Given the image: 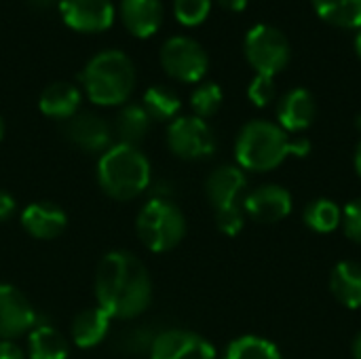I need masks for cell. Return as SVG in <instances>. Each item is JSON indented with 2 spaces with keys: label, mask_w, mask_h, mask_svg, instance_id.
<instances>
[{
  "label": "cell",
  "mask_w": 361,
  "mask_h": 359,
  "mask_svg": "<svg viewBox=\"0 0 361 359\" xmlns=\"http://www.w3.org/2000/svg\"><path fill=\"white\" fill-rule=\"evenodd\" d=\"M95 298L112 320L142 315L152 300V281L142 260L123 250L106 254L95 273Z\"/></svg>",
  "instance_id": "cell-1"
},
{
  "label": "cell",
  "mask_w": 361,
  "mask_h": 359,
  "mask_svg": "<svg viewBox=\"0 0 361 359\" xmlns=\"http://www.w3.org/2000/svg\"><path fill=\"white\" fill-rule=\"evenodd\" d=\"M311 142L307 138L292 140L277 123L250 121L241 127L235 142V157L243 171H273L290 157H307Z\"/></svg>",
  "instance_id": "cell-2"
},
{
  "label": "cell",
  "mask_w": 361,
  "mask_h": 359,
  "mask_svg": "<svg viewBox=\"0 0 361 359\" xmlns=\"http://www.w3.org/2000/svg\"><path fill=\"white\" fill-rule=\"evenodd\" d=\"M150 178V161L137 146L114 144L97 161L99 188L116 201L140 197L148 188Z\"/></svg>",
  "instance_id": "cell-3"
},
{
  "label": "cell",
  "mask_w": 361,
  "mask_h": 359,
  "mask_svg": "<svg viewBox=\"0 0 361 359\" xmlns=\"http://www.w3.org/2000/svg\"><path fill=\"white\" fill-rule=\"evenodd\" d=\"M82 85L93 104H125L135 89V66L131 57L118 49L99 51L87 61L82 70Z\"/></svg>",
  "instance_id": "cell-4"
},
{
  "label": "cell",
  "mask_w": 361,
  "mask_h": 359,
  "mask_svg": "<svg viewBox=\"0 0 361 359\" xmlns=\"http://www.w3.org/2000/svg\"><path fill=\"white\" fill-rule=\"evenodd\" d=\"M135 233L150 252H169L186 235V218L182 209L165 197L150 199L137 214Z\"/></svg>",
  "instance_id": "cell-5"
},
{
  "label": "cell",
  "mask_w": 361,
  "mask_h": 359,
  "mask_svg": "<svg viewBox=\"0 0 361 359\" xmlns=\"http://www.w3.org/2000/svg\"><path fill=\"white\" fill-rule=\"evenodd\" d=\"M243 51L256 74L267 76H275L277 72H281L292 57L288 36L279 28L269 23H258L245 34Z\"/></svg>",
  "instance_id": "cell-6"
},
{
  "label": "cell",
  "mask_w": 361,
  "mask_h": 359,
  "mask_svg": "<svg viewBox=\"0 0 361 359\" xmlns=\"http://www.w3.org/2000/svg\"><path fill=\"white\" fill-rule=\"evenodd\" d=\"M161 66L163 70L182 83H199L209 68L207 51L190 36H171L161 47Z\"/></svg>",
  "instance_id": "cell-7"
},
{
  "label": "cell",
  "mask_w": 361,
  "mask_h": 359,
  "mask_svg": "<svg viewBox=\"0 0 361 359\" xmlns=\"http://www.w3.org/2000/svg\"><path fill=\"white\" fill-rule=\"evenodd\" d=\"M167 146L184 161H203L216 152V135L199 116H178L169 123Z\"/></svg>",
  "instance_id": "cell-8"
},
{
  "label": "cell",
  "mask_w": 361,
  "mask_h": 359,
  "mask_svg": "<svg viewBox=\"0 0 361 359\" xmlns=\"http://www.w3.org/2000/svg\"><path fill=\"white\" fill-rule=\"evenodd\" d=\"M150 359H216V349L197 332L165 330L154 336Z\"/></svg>",
  "instance_id": "cell-9"
},
{
  "label": "cell",
  "mask_w": 361,
  "mask_h": 359,
  "mask_svg": "<svg viewBox=\"0 0 361 359\" xmlns=\"http://www.w3.org/2000/svg\"><path fill=\"white\" fill-rule=\"evenodd\" d=\"M243 212L260 224H277L292 212V195L279 184H264L245 195Z\"/></svg>",
  "instance_id": "cell-10"
},
{
  "label": "cell",
  "mask_w": 361,
  "mask_h": 359,
  "mask_svg": "<svg viewBox=\"0 0 361 359\" xmlns=\"http://www.w3.org/2000/svg\"><path fill=\"white\" fill-rule=\"evenodd\" d=\"M36 324V313L30 300L8 284H0V341H13L30 332Z\"/></svg>",
  "instance_id": "cell-11"
},
{
  "label": "cell",
  "mask_w": 361,
  "mask_h": 359,
  "mask_svg": "<svg viewBox=\"0 0 361 359\" xmlns=\"http://www.w3.org/2000/svg\"><path fill=\"white\" fill-rule=\"evenodd\" d=\"M61 19L76 32H104L114 21L112 0H61Z\"/></svg>",
  "instance_id": "cell-12"
},
{
  "label": "cell",
  "mask_w": 361,
  "mask_h": 359,
  "mask_svg": "<svg viewBox=\"0 0 361 359\" xmlns=\"http://www.w3.org/2000/svg\"><path fill=\"white\" fill-rule=\"evenodd\" d=\"M247 176L239 165H220L216 167L207 182L205 193L209 203L214 205V212H224L233 207H241V195L245 193Z\"/></svg>",
  "instance_id": "cell-13"
},
{
  "label": "cell",
  "mask_w": 361,
  "mask_h": 359,
  "mask_svg": "<svg viewBox=\"0 0 361 359\" xmlns=\"http://www.w3.org/2000/svg\"><path fill=\"white\" fill-rule=\"evenodd\" d=\"M66 138L85 152H106L112 142V127L93 112H76L63 125Z\"/></svg>",
  "instance_id": "cell-14"
},
{
  "label": "cell",
  "mask_w": 361,
  "mask_h": 359,
  "mask_svg": "<svg viewBox=\"0 0 361 359\" xmlns=\"http://www.w3.org/2000/svg\"><path fill=\"white\" fill-rule=\"evenodd\" d=\"M21 226L23 231L34 237V239H55L59 237L66 226H68V216L66 212L55 205V203H47V201H38V203H30L23 212H21Z\"/></svg>",
  "instance_id": "cell-15"
},
{
  "label": "cell",
  "mask_w": 361,
  "mask_h": 359,
  "mask_svg": "<svg viewBox=\"0 0 361 359\" xmlns=\"http://www.w3.org/2000/svg\"><path fill=\"white\" fill-rule=\"evenodd\" d=\"M277 125L288 133L305 131L315 121V97L309 89H290L277 106Z\"/></svg>",
  "instance_id": "cell-16"
},
{
  "label": "cell",
  "mask_w": 361,
  "mask_h": 359,
  "mask_svg": "<svg viewBox=\"0 0 361 359\" xmlns=\"http://www.w3.org/2000/svg\"><path fill=\"white\" fill-rule=\"evenodd\" d=\"M123 25L140 38L152 36L163 23V2L161 0H121Z\"/></svg>",
  "instance_id": "cell-17"
},
{
  "label": "cell",
  "mask_w": 361,
  "mask_h": 359,
  "mask_svg": "<svg viewBox=\"0 0 361 359\" xmlns=\"http://www.w3.org/2000/svg\"><path fill=\"white\" fill-rule=\"evenodd\" d=\"M80 102H82V93L76 85H72L68 80H57L42 89L38 108L49 118L68 121L78 112Z\"/></svg>",
  "instance_id": "cell-18"
},
{
  "label": "cell",
  "mask_w": 361,
  "mask_h": 359,
  "mask_svg": "<svg viewBox=\"0 0 361 359\" xmlns=\"http://www.w3.org/2000/svg\"><path fill=\"white\" fill-rule=\"evenodd\" d=\"M110 322H112V317L99 307L82 309L72 322V341H74V345L80 347V349L97 347L102 341H106V336L110 332Z\"/></svg>",
  "instance_id": "cell-19"
},
{
  "label": "cell",
  "mask_w": 361,
  "mask_h": 359,
  "mask_svg": "<svg viewBox=\"0 0 361 359\" xmlns=\"http://www.w3.org/2000/svg\"><path fill=\"white\" fill-rule=\"evenodd\" d=\"M330 292L347 309L361 307V264L353 260L338 262L330 273Z\"/></svg>",
  "instance_id": "cell-20"
},
{
  "label": "cell",
  "mask_w": 361,
  "mask_h": 359,
  "mask_svg": "<svg viewBox=\"0 0 361 359\" xmlns=\"http://www.w3.org/2000/svg\"><path fill=\"white\" fill-rule=\"evenodd\" d=\"M150 123H152V118L148 116V112L144 110L142 104L123 106L114 121V133L118 138V144L137 146L146 138Z\"/></svg>",
  "instance_id": "cell-21"
},
{
  "label": "cell",
  "mask_w": 361,
  "mask_h": 359,
  "mask_svg": "<svg viewBox=\"0 0 361 359\" xmlns=\"http://www.w3.org/2000/svg\"><path fill=\"white\" fill-rule=\"evenodd\" d=\"M30 359H68L70 347L63 334L51 326H34L27 334Z\"/></svg>",
  "instance_id": "cell-22"
},
{
  "label": "cell",
  "mask_w": 361,
  "mask_h": 359,
  "mask_svg": "<svg viewBox=\"0 0 361 359\" xmlns=\"http://www.w3.org/2000/svg\"><path fill=\"white\" fill-rule=\"evenodd\" d=\"M317 15L336 28H360L361 0H311Z\"/></svg>",
  "instance_id": "cell-23"
},
{
  "label": "cell",
  "mask_w": 361,
  "mask_h": 359,
  "mask_svg": "<svg viewBox=\"0 0 361 359\" xmlns=\"http://www.w3.org/2000/svg\"><path fill=\"white\" fill-rule=\"evenodd\" d=\"M142 106L152 121H173V118H178L182 99L173 89H169L165 85H154L144 93Z\"/></svg>",
  "instance_id": "cell-24"
},
{
  "label": "cell",
  "mask_w": 361,
  "mask_h": 359,
  "mask_svg": "<svg viewBox=\"0 0 361 359\" xmlns=\"http://www.w3.org/2000/svg\"><path fill=\"white\" fill-rule=\"evenodd\" d=\"M305 224L315 233H332L343 224V209L332 199H315L305 207Z\"/></svg>",
  "instance_id": "cell-25"
},
{
  "label": "cell",
  "mask_w": 361,
  "mask_h": 359,
  "mask_svg": "<svg viewBox=\"0 0 361 359\" xmlns=\"http://www.w3.org/2000/svg\"><path fill=\"white\" fill-rule=\"evenodd\" d=\"M222 359H281V351L269 339L245 334L226 347Z\"/></svg>",
  "instance_id": "cell-26"
},
{
  "label": "cell",
  "mask_w": 361,
  "mask_h": 359,
  "mask_svg": "<svg viewBox=\"0 0 361 359\" xmlns=\"http://www.w3.org/2000/svg\"><path fill=\"white\" fill-rule=\"evenodd\" d=\"M222 99H224V95H222L220 85H216V83H201L192 91V95H190V106L195 110V116L205 121V118L214 116L220 110Z\"/></svg>",
  "instance_id": "cell-27"
},
{
  "label": "cell",
  "mask_w": 361,
  "mask_h": 359,
  "mask_svg": "<svg viewBox=\"0 0 361 359\" xmlns=\"http://www.w3.org/2000/svg\"><path fill=\"white\" fill-rule=\"evenodd\" d=\"M212 0H173V13L184 25H199L207 19Z\"/></svg>",
  "instance_id": "cell-28"
},
{
  "label": "cell",
  "mask_w": 361,
  "mask_h": 359,
  "mask_svg": "<svg viewBox=\"0 0 361 359\" xmlns=\"http://www.w3.org/2000/svg\"><path fill=\"white\" fill-rule=\"evenodd\" d=\"M277 95V87H275V78L267 76V74H256L254 80L247 87V97L254 106L264 108L269 106Z\"/></svg>",
  "instance_id": "cell-29"
},
{
  "label": "cell",
  "mask_w": 361,
  "mask_h": 359,
  "mask_svg": "<svg viewBox=\"0 0 361 359\" xmlns=\"http://www.w3.org/2000/svg\"><path fill=\"white\" fill-rule=\"evenodd\" d=\"M343 231L345 235L353 241L361 245V197L360 199H353L345 209H343Z\"/></svg>",
  "instance_id": "cell-30"
},
{
  "label": "cell",
  "mask_w": 361,
  "mask_h": 359,
  "mask_svg": "<svg viewBox=\"0 0 361 359\" xmlns=\"http://www.w3.org/2000/svg\"><path fill=\"white\" fill-rule=\"evenodd\" d=\"M216 224L228 237L239 235L243 231V224H245L243 205L241 207H233V209H224V212H216Z\"/></svg>",
  "instance_id": "cell-31"
},
{
  "label": "cell",
  "mask_w": 361,
  "mask_h": 359,
  "mask_svg": "<svg viewBox=\"0 0 361 359\" xmlns=\"http://www.w3.org/2000/svg\"><path fill=\"white\" fill-rule=\"evenodd\" d=\"M15 212H17V201L13 199V195L6 190H0V222L11 220Z\"/></svg>",
  "instance_id": "cell-32"
},
{
  "label": "cell",
  "mask_w": 361,
  "mask_h": 359,
  "mask_svg": "<svg viewBox=\"0 0 361 359\" xmlns=\"http://www.w3.org/2000/svg\"><path fill=\"white\" fill-rule=\"evenodd\" d=\"M0 359H25L23 351L13 341H0Z\"/></svg>",
  "instance_id": "cell-33"
},
{
  "label": "cell",
  "mask_w": 361,
  "mask_h": 359,
  "mask_svg": "<svg viewBox=\"0 0 361 359\" xmlns=\"http://www.w3.org/2000/svg\"><path fill=\"white\" fill-rule=\"evenodd\" d=\"M250 0H218V4L226 11H233V13H239L247 6Z\"/></svg>",
  "instance_id": "cell-34"
},
{
  "label": "cell",
  "mask_w": 361,
  "mask_h": 359,
  "mask_svg": "<svg viewBox=\"0 0 361 359\" xmlns=\"http://www.w3.org/2000/svg\"><path fill=\"white\" fill-rule=\"evenodd\" d=\"M34 8H40V11H44V8H51L53 4H59L61 0H27Z\"/></svg>",
  "instance_id": "cell-35"
},
{
  "label": "cell",
  "mask_w": 361,
  "mask_h": 359,
  "mask_svg": "<svg viewBox=\"0 0 361 359\" xmlns=\"http://www.w3.org/2000/svg\"><path fill=\"white\" fill-rule=\"evenodd\" d=\"M353 358L355 359H361V332L355 336V341H353Z\"/></svg>",
  "instance_id": "cell-36"
},
{
  "label": "cell",
  "mask_w": 361,
  "mask_h": 359,
  "mask_svg": "<svg viewBox=\"0 0 361 359\" xmlns=\"http://www.w3.org/2000/svg\"><path fill=\"white\" fill-rule=\"evenodd\" d=\"M355 171L361 178V142L357 144V150H355Z\"/></svg>",
  "instance_id": "cell-37"
},
{
  "label": "cell",
  "mask_w": 361,
  "mask_h": 359,
  "mask_svg": "<svg viewBox=\"0 0 361 359\" xmlns=\"http://www.w3.org/2000/svg\"><path fill=\"white\" fill-rule=\"evenodd\" d=\"M355 53H357V57L361 59V30L360 34H357V38H355Z\"/></svg>",
  "instance_id": "cell-38"
},
{
  "label": "cell",
  "mask_w": 361,
  "mask_h": 359,
  "mask_svg": "<svg viewBox=\"0 0 361 359\" xmlns=\"http://www.w3.org/2000/svg\"><path fill=\"white\" fill-rule=\"evenodd\" d=\"M2 135H4V121H2V116H0V140H2Z\"/></svg>",
  "instance_id": "cell-39"
},
{
  "label": "cell",
  "mask_w": 361,
  "mask_h": 359,
  "mask_svg": "<svg viewBox=\"0 0 361 359\" xmlns=\"http://www.w3.org/2000/svg\"><path fill=\"white\" fill-rule=\"evenodd\" d=\"M357 125H360V127H361V116H360V123H357Z\"/></svg>",
  "instance_id": "cell-40"
}]
</instances>
